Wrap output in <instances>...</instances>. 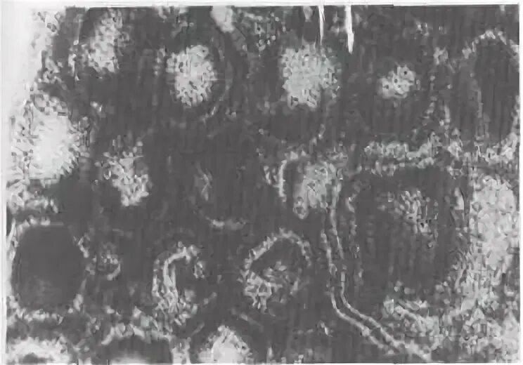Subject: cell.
I'll return each instance as SVG.
<instances>
[{"mask_svg":"<svg viewBox=\"0 0 523 365\" xmlns=\"http://www.w3.org/2000/svg\"><path fill=\"white\" fill-rule=\"evenodd\" d=\"M111 181L126 206H137L151 193L152 178L141 155L129 152L111 169Z\"/></svg>","mask_w":523,"mask_h":365,"instance_id":"3957f363","label":"cell"},{"mask_svg":"<svg viewBox=\"0 0 523 365\" xmlns=\"http://www.w3.org/2000/svg\"><path fill=\"white\" fill-rule=\"evenodd\" d=\"M339 173L337 164L327 159L304 164L295 175L292 186L295 213L305 218L311 213L325 208Z\"/></svg>","mask_w":523,"mask_h":365,"instance_id":"7a4b0ae2","label":"cell"},{"mask_svg":"<svg viewBox=\"0 0 523 365\" xmlns=\"http://www.w3.org/2000/svg\"><path fill=\"white\" fill-rule=\"evenodd\" d=\"M250 356V348L241 336L228 326L217 328L206 340L198 353V361L204 364H245Z\"/></svg>","mask_w":523,"mask_h":365,"instance_id":"277c9868","label":"cell"},{"mask_svg":"<svg viewBox=\"0 0 523 365\" xmlns=\"http://www.w3.org/2000/svg\"><path fill=\"white\" fill-rule=\"evenodd\" d=\"M212 16L217 25L223 28L224 30L229 31L231 27V10L225 6H217L213 8Z\"/></svg>","mask_w":523,"mask_h":365,"instance_id":"5b68a950","label":"cell"},{"mask_svg":"<svg viewBox=\"0 0 523 365\" xmlns=\"http://www.w3.org/2000/svg\"><path fill=\"white\" fill-rule=\"evenodd\" d=\"M167 72L174 99L186 108L206 102L218 80L212 54L200 44L173 53L167 60Z\"/></svg>","mask_w":523,"mask_h":365,"instance_id":"6da1fadb","label":"cell"}]
</instances>
